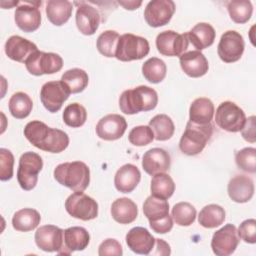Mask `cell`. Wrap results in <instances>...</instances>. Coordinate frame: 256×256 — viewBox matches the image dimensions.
<instances>
[{"instance_id":"obj_1","label":"cell","mask_w":256,"mask_h":256,"mask_svg":"<svg viewBox=\"0 0 256 256\" xmlns=\"http://www.w3.org/2000/svg\"><path fill=\"white\" fill-rule=\"evenodd\" d=\"M24 136L36 148L50 153H60L69 145V137L66 132L51 128L39 120H33L26 124Z\"/></svg>"},{"instance_id":"obj_2","label":"cell","mask_w":256,"mask_h":256,"mask_svg":"<svg viewBox=\"0 0 256 256\" xmlns=\"http://www.w3.org/2000/svg\"><path fill=\"white\" fill-rule=\"evenodd\" d=\"M157 92L153 88L145 85L125 90L119 98V108L127 115L153 110L157 106Z\"/></svg>"},{"instance_id":"obj_3","label":"cell","mask_w":256,"mask_h":256,"mask_svg":"<svg viewBox=\"0 0 256 256\" xmlns=\"http://www.w3.org/2000/svg\"><path fill=\"white\" fill-rule=\"evenodd\" d=\"M55 180L74 192L84 191L90 183V169L82 161L65 162L54 169Z\"/></svg>"},{"instance_id":"obj_4","label":"cell","mask_w":256,"mask_h":256,"mask_svg":"<svg viewBox=\"0 0 256 256\" xmlns=\"http://www.w3.org/2000/svg\"><path fill=\"white\" fill-rule=\"evenodd\" d=\"M212 133L213 125L211 122L207 124H195L188 121L179 141V149L185 155H197L203 151Z\"/></svg>"},{"instance_id":"obj_5","label":"cell","mask_w":256,"mask_h":256,"mask_svg":"<svg viewBox=\"0 0 256 256\" xmlns=\"http://www.w3.org/2000/svg\"><path fill=\"white\" fill-rule=\"evenodd\" d=\"M150 51L149 42L146 38L125 33L120 36L115 57L123 62L140 60L148 55Z\"/></svg>"},{"instance_id":"obj_6","label":"cell","mask_w":256,"mask_h":256,"mask_svg":"<svg viewBox=\"0 0 256 256\" xmlns=\"http://www.w3.org/2000/svg\"><path fill=\"white\" fill-rule=\"evenodd\" d=\"M43 168V160L35 152H24L19 159L17 180L20 187L25 191L32 190L38 181V174Z\"/></svg>"},{"instance_id":"obj_7","label":"cell","mask_w":256,"mask_h":256,"mask_svg":"<svg viewBox=\"0 0 256 256\" xmlns=\"http://www.w3.org/2000/svg\"><path fill=\"white\" fill-rule=\"evenodd\" d=\"M246 121L244 111L232 101L222 102L216 109L215 122L219 128L230 133L242 130Z\"/></svg>"},{"instance_id":"obj_8","label":"cell","mask_w":256,"mask_h":256,"mask_svg":"<svg viewBox=\"0 0 256 256\" xmlns=\"http://www.w3.org/2000/svg\"><path fill=\"white\" fill-rule=\"evenodd\" d=\"M65 209L70 216L83 221L95 219L98 215V203L82 191L68 196L65 201Z\"/></svg>"},{"instance_id":"obj_9","label":"cell","mask_w":256,"mask_h":256,"mask_svg":"<svg viewBox=\"0 0 256 256\" xmlns=\"http://www.w3.org/2000/svg\"><path fill=\"white\" fill-rule=\"evenodd\" d=\"M24 64L30 74L34 76H41L60 71L63 67V59L57 53L38 50L34 52Z\"/></svg>"},{"instance_id":"obj_10","label":"cell","mask_w":256,"mask_h":256,"mask_svg":"<svg viewBox=\"0 0 256 256\" xmlns=\"http://www.w3.org/2000/svg\"><path fill=\"white\" fill-rule=\"evenodd\" d=\"M244 48L243 36L235 30H228L221 35L217 46V53L223 62L233 63L242 57Z\"/></svg>"},{"instance_id":"obj_11","label":"cell","mask_w":256,"mask_h":256,"mask_svg":"<svg viewBox=\"0 0 256 256\" xmlns=\"http://www.w3.org/2000/svg\"><path fill=\"white\" fill-rule=\"evenodd\" d=\"M70 94V90L61 80L49 81L41 87L40 100L46 110L56 113L61 109Z\"/></svg>"},{"instance_id":"obj_12","label":"cell","mask_w":256,"mask_h":256,"mask_svg":"<svg viewBox=\"0 0 256 256\" xmlns=\"http://www.w3.org/2000/svg\"><path fill=\"white\" fill-rule=\"evenodd\" d=\"M41 1L19 2L14 13V20L19 29L24 32H34L41 24Z\"/></svg>"},{"instance_id":"obj_13","label":"cell","mask_w":256,"mask_h":256,"mask_svg":"<svg viewBox=\"0 0 256 256\" xmlns=\"http://www.w3.org/2000/svg\"><path fill=\"white\" fill-rule=\"evenodd\" d=\"M189 40L187 33L179 34L173 30L160 32L156 37V47L160 54L164 56L180 57L187 50Z\"/></svg>"},{"instance_id":"obj_14","label":"cell","mask_w":256,"mask_h":256,"mask_svg":"<svg viewBox=\"0 0 256 256\" xmlns=\"http://www.w3.org/2000/svg\"><path fill=\"white\" fill-rule=\"evenodd\" d=\"M239 242L240 238L235 225L226 224L213 234L211 248L217 256H228L234 253Z\"/></svg>"},{"instance_id":"obj_15","label":"cell","mask_w":256,"mask_h":256,"mask_svg":"<svg viewBox=\"0 0 256 256\" xmlns=\"http://www.w3.org/2000/svg\"><path fill=\"white\" fill-rule=\"evenodd\" d=\"M175 9V3L171 0H152L146 5L144 19L151 27H161L170 22Z\"/></svg>"},{"instance_id":"obj_16","label":"cell","mask_w":256,"mask_h":256,"mask_svg":"<svg viewBox=\"0 0 256 256\" xmlns=\"http://www.w3.org/2000/svg\"><path fill=\"white\" fill-rule=\"evenodd\" d=\"M34 239L39 249L59 254L63 248L64 230L55 225H43L36 230Z\"/></svg>"},{"instance_id":"obj_17","label":"cell","mask_w":256,"mask_h":256,"mask_svg":"<svg viewBox=\"0 0 256 256\" xmlns=\"http://www.w3.org/2000/svg\"><path fill=\"white\" fill-rule=\"evenodd\" d=\"M127 128L126 119L119 114H108L102 117L96 125L97 136L105 141L120 139Z\"/></svg>"},{"instance_id":"obj_18","label":"cell","mask_w":256,"mask_h":256,"mask_svg":"<svg viewBox=\"0 0 256 256\" xmlns=\"http://www.w3.org/2000/svg\"><path fill=\"white\" fill-rule=\"evenodd\" d=\"M76 26L83 35H93L100 24L101 16L98 10L86 2H81L75 15Z\"/></svg>"},{"instance_id":"obj_19","label":"cell","mask_w":256,"mask_h":256,"mask_svg":"<svg viewBox=\"0 0 256 256\" xmlns=\"http://www.w3.org/2000/svg\"><path fill=\"white\" fill-rule=\"evenodd\" d=\"M170 154L162 148L149 149L142 157V168L151 176L158 173H165L170 169Z\"/></svg>"},{"instance_id":"obj_20","label":"cell","mask_w":256,"mask_h":256,"mask_svg":"<svg viewBox=\"0 0 256 256\" xmlns=\"http://www.w3.org/2000/svg\"><path fill=\"white\" fill-rule=\"evenodd\" d=\"M128 248L136 254L148 255L155 246V238L144 227H134L125 237Z\"/></svg>"},{"instance_id":"obj_21","label":"cell","mask_w":256,"mask_h":256,"mask_svg":"<svg viewBox=\"0 0 256 256\" xmlns=\"http://www.w3.org/2000/svg\"><path fill=\"white\" fill-rule=\"evenodd\" d=\"M4 49L8 58L21 63H25V61L34 52L38 51L35 43L19 35H13L9 37L5 43Z\"/></svg>"},{"instance_id":"obj_22","label":"cell","mask_w":256,"mask_h":256,"mask_svg":"<svg viewBox=\"0 0 256 256\" xmlns=\"http://www.w3.org/2000/svg\"><path fill=\"white\" fill-rule=\"evenodd\" d=\"M179 62L183 72L192 78L204 76L209 69L208 60L204 54L198 50H192L183 53L179 57Z\"/></svg>"},{"instance_id":"obj_23","label":"cell","mask_w":256,"mask_h":256,"mask_svg":"<svg viewBox=\"0 0 256 256\" xmlns=\"http://www.w3.org/2000/svg\"><path fill=\"white\" fill-rule=\"evenodd\" d=\"M90 242L88 231L81 226H73L64 230L63 248L59 255H70L74 251L84 250Z\"/></svg>"},{"instance_id":"obj_24","label":"cell","mask_w":256,"mask_h":256,"mask_svg":"<svg viewBox=\"0 0 256 256\" xmlns=\"http://www.w3.org/2000/svg\"><path fill=\"white\" fill-rule=\"evenodd\" d=\"M230 199L236 203H246L254 195V182L246 175H235L227 186Z\"/></svg>"},{"instance_id":"obj_25","label":"cell","mask_w":256,"mask_h":256,"mask_svg":"<svg viewBox=\"0 0 256 256\" xmlns=\"http://www.w3.org/2000/svg\"><path fill=\"white\" fill-rule=\"evenodd\" d=\"M140 180L141 173L137 166L128 163L117 170L114 176V185L121 193H131L137 187Z\"/></svg>"},{"instance_id":"obj_26","label":"cell","mask_w":256,"mask_h":256,"mask_svg":"<svg viewBox=\"0 0 256 256\" xmlns=\"http://www.w3.org/2000/svg\"><path fill=\"white\" fill-rule=\"evenodd\" d=\"M111 215L120 224H130L136 220L138 208L136 203L129 198H118L111 205Z\"/></svg>"},{"instance_id":"obj_27","label":"cell","mask_w":256,"mask_h":256,"mask_svg":"<svg viewBox=\"0 0 256 256\" xmlns=\"http://www.w3.org/2000/svg\"><path fill=\"white\" fill-rule=\"evenodd\" d=\"M187 36L189 42L200 51L210 47L214 43L216 32L209 23L200 22L187 32Z\"/></svg>"},{"instance_id":"obj_28","label":"cell","mask_w":256,"mask_h":256,"mask_svg":"<svg viewBox=\"0 0 256 256\" xmlns=\"http://www.w3.org/2000/svg\"><path fill=\"white\" fill-rule=\"evenodd\" d=\"M45 11L48 20L53 25L61 26L70 19L73 4L67 0H49L46 3Z\"/></svg>"},{"instance_id":"obj_29","label":"cell","mask_w":256,"mask_h":256,"mask_svg":"<svg viewBox=\"0 0 256 256\" xmlns=\"http://www.w3.org/2000/svg\"><path fill=\"white\" fill-rule=\"evenodd\" d=\"M214 115V104L206 97L195 99L189 108V121L195 124L210 123Z\"/></svg>"},{"instance_id":"obj_30","label":"cell","mask_w":256,"mask_h":256,"mask_svg":"<svg viewBox=\"0 0 256 256\" xmlns=\"http://www.w3.org/2000/svg\"><path fill=\"white\" fill-rule=\"evenodd\" d=\"M143 213L149 220V224L159 222L170 217L169 203L165 199L151 195L143 203Z\"/></svg>"},{"instance_id":"obj_31","label":"cell","mask_w":256,"mask_h":256,"mask_svg":"<svg viewBox=\"0 0 256 256\" xmlns=\"http://www.w3.org/2000/svg\"><path fill=\"white\" fill-rule=\"evenodd\" d=\"M41 221L39 212L33 208H23L16 211L12 217V226L16 231L29 232L34 230Z\"/></svg>"},{"instance_id":"obj_32","label":"cell","mask_w":256,"mask_h":256,"mask_svg":"<svg viewBox=\"0 0 256 256\" xmlns=\"http://www.w3.org/2000/svg\"><path fill=\"white\" fill-rule=\"evenodd\" d=\"M225 210L217 204H209L203 207L198 215V222L204 228H216L225 220Z\"/></svg>"},{"instance_id":"obj_33","label":"cell","mask_w":256,"mask_h":256,"mask_svg":"<svg viewBox=\"0 0 256 256\" xmlns=\"http://www.w3.org/2000/svg\"><path fill=\"white\" fill-rule=\"evenodd\" d=\"M153 133L154 139L157 141L169 140L175 131V126L172 119L166 114H157L150 121L148 125Z\"/></svg>"},{"instance_id":"obj_34","label":"cell","mask_w":256,"mask_h":256,"mask_svg":"<svg viewBox=\"0 0 256 256\" xmlns=\"http://www.w3.org/2000/svg\"><path fill=\"white\" fill-rule=\"evenodd\" d=\"M8 108L14 118L24 119L31 113L33 102L28 94L24 92H16L10 97Z\"/></svg>"},{"instance_id":"obj_35","label":"cell","mask_w":256,"mask_h":256,"mask_svg":"<svg viewBox=\"0 0 256 256\" xmlns=\"http://www.w3.org/2000/svg\"><path fill=\"white\" fill-rule=\"evenodd\" d=\"M61 81L68 87L72 94L82 92L89 83V77L86 71L80 68L67 70L61 76Z\"/></svg>"},{"instance_id":"obj_36","label":"cell","mask_w":256,"mask_h":256,"mask_svg":"<svg viewBox=\"0 0 256 256\" xmlns=\"http://www.w3.org/2000/svg\"><path fill=\"white\" fill-rule=\"evenodd\" d=\"M151 195L161 198L169 199L175 191V183L171 176L166 173H158L151 179L150 185Z\"/></svg>"},{"instance_id":"obj_37","label":"cell","mask_w":256,"mask_h":256,"mask_svg":"<svg viewBox=\"0 0 256 256\" xmlns=\"http://www.w3.org/2000/svg\"><path fill=\"white\" fill-rule=\"evenodd\" d=\"M167 67L163 60L152 57L146 60L142 65V74L144 78L153 84L160 83L166 77Z\"/></svg>"},{"instance_id":"obj_38","label":"cell","mask_w":256,"mask_h":256,"mask_svg":"<svg viewBox=\"0 0 256 256\" xmlns=\"http://www.w3.org/2000/svg\"><path fill=\"white\" fill-rule=\"evenodd\" d=\"M227 10L233 22L237 24H244L251 18L253 6L248 0H232L228 2Z\"/></svg>"},{"instance_id":"obj_39","label":"cell","mask_w":256,"mask_h":256,"mask_svg":"<svg viewBox=\"0 0 256 256\" xmlns=\"http://www.w3.org/2000/svg\"><path fill=\"white\" fill-rule=\"evenodd\" d=\"M196 209L188 202L176 203L171 211V217L179 226H190L196 219Z\"/></svg>"},{"instance_id":"obj_40","label":"cell","mask_w":256,"mask_h":256,"mask_svg":"<svg viewBox=\"0 0 256 256\" xmlns=\"http://www.w3.org/2000/svg\"><path fill=\"white\" fill-rule=\"evenodd\" d=\"M120 35L114 30H106L102 32L96 41V47L100 54L105 57L111 58L115 57L117 44L119 41Z\"/></svg>"},{"instance_id":"obj_41","label":"cell","mask_w":256,"mask_h":256,"mask_svg":"<svg viewBox=\"0 0 256 256\" xmlns=\"http://www.w3.org/2000/svg\"><path fill=\"white\" fill-rule=\"evenodd\" d=\"M64 123L72 128H78L84 125L87 120V111L80 103H71L67 105L63 111Z\"/></svg>"},{"instance_id":"obj_42","label":"cell","mask_w":256,"mask_h":256,"mask_svg":"<svg viewBox=\"0 0 256 256\" xmlns=\"http://www.w3.org/2000/svg\"><path fill=\"white\" fill-rule=\"evenodd\" d=\"M235 162L238 168L245 172H256V149L245 147L235 153Z\"/></svg>"},{"instance_id":"obj_43","label":"cell","mask_w":256,"mask_h":256,"mask_svg":"<svg viewBox=\"0 0 256 256\" xmlns=\"http://www.w3.org/2000/svg\"><path fill=\"white\" fill-rule=\"evenodd\" d=\"M128 140L134 146H146L154 140V133L149 126H136L129 132Z\"/></svg>"},{"instance_id":"obj_44","label":"cell","mask_w":256,"mask_h":256,"mask_svg":"<svg viewBox=\"0 0 256 256\" xmlns=\"http://www.w3.org/2000/svg\"><path fill=\"white\" fill-rule=\"evenodd\" d=\"M14 156L6 148H0V180L8 181L13 176Z\"/></svg>"},{"instance_id":"obj_45","label":"cell","mask_w":256,"mask_h":256,"mask_svg":"<svg viewBox=\"0 0 256 256\" xmlns=\"http://www.w3.org/2000/svg\"><path fill=\"white\" fill-rule=\"evenodd\" d=\"M237 233L239 238H241L244 242L249 244L256 243V220L255 219H247L244 220L237 229Z\"/></svg>"},{"instance_id":"obj_46","label":"cell","mask_w":256,"mask_h":256,"mask_svg":"<svg viewBox=\"0 0 256 256\" xmlns=\"http://www.w3.org/2000/svg\"><path fill=\"white\" fill-rule=\"evenodd\" d=\"M123 254L122 246L118 242V240L114 238L105 239L98 248V255L99 256H106V255H115L121 256Z\"/></svg>"},{"instance_id":"obj_47","label":"cell","mask_w":256,"mask_h":256,"mask_svg":"<svg viewBox=\"0 0 256 256\" xmlns=\"http://www.w3.org/2000/svg\"><path fill=\"white\" fill-rule=\"evenodd\" d=\"M255 116L252 115L250 117H248L245 121V124L241 130V134L242 137L250 142V143H255L256 141V135H255Z\"/></svg>"},{"instance_id":"obj_48","label":"cell","mask_w":256,"mask_h":256,"mask_svg":"<svg viewBox=\"0 0 256 256\" xmlns=\"http://www.w3.org/2000/svg\"><path fill=\"white\" fill-rule=\"evenodd\" d=\"M155 251L152 252L153 255H170L171 249L167 242H165L163 239L155 238Z\"/></svg>"},{"instance_id":"obj_49","label":"cell","mask_w":256,"mask_h":256,"mask_svg":"<svg viewBox=\"0 0 256 256\" xmlns=\"http://www.w3.org/2000/svg\"><path fill=\"white\" fill-rule=\"evenodd\" d=\"M118 4L124 7L126 10H135L142 4L141 1H118Z\"/></svg>"}]
</instances>
